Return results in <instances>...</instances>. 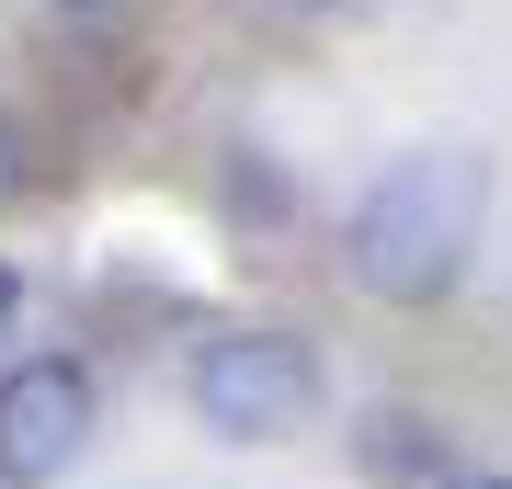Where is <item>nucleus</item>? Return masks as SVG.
<instances>
[{"mask_svg": "<svg viewBox=\"0 0 512 489\" xmlns=\"http://www.w3.org/2000/svg\"><path fill=\"white\" fill-rule=\"evenodd\" d=\"M92 455V376L69 353H23L0 376V478L12 489H46Z\"/></svg>", "mask_w": 512, "mask_h": 489, "instance_id": "nucleus-3", "label": "nucleus"}, {"mask_svg": "<svg viewBox=\"0 0 512 489\" xmlns=\"http://www.w3.org/2000/svg\"><path fill=\"white\" fill-rule=\"evenodd\" d=\"M296 12H353V0H296Z\"/></svg>", "mask_w": 512, "mask_h": 489, "instance_id": "nucleus-7", "label": "nucleus"}, {"mask_svg": "<svg viewBox=\"0 0 512 489\" xmlns=\"http://www.w3.org/2000/svg\"><path fill=\"white\" fill-rule=\"evenodd\" d=\"M444 489H512V478H490V467H478V478H444Z\"/></svg>", "mask_w": 512, "mask_h": 489, "instance_id": "nucleus-6", "label": "nucleus"}, {"mask_svg": "<svg viewBox=\"0 0 512 489\" xmlns=\"http://www.w3.org/2000/svg\"><path fill=\"white\" fill-rule=\"evenodd\" d=\"M421 467H433V433L410 410H376L365 421V478H421Z\"/></svg>", "mask_w": 512, "mask_h": 489, "instance_id": "nucleus-4", "label": "nucleus"}, {"mask_svg": "<svg viewBox=\"0 0 512 489\" xmlns=\"http://www.w3.org/2000/svg\"><path fill=\"white\" fill-rule=\"evenodd\" d=\"M12 319H23V273L0 262V342H12Z\"/></svg>", "mask_w": 512, "mask_h": 489, "instance_id": "nucleus-5", "label": "nucleus"}, {"mask_svg": "<svg viewBox=\"0 0 512 489\" xmlns=\"http://www.w3.org/2000/svg\"><path fill=\"white\" fill-rule=\"evenodd\" d=\"M478 217H490V160L478 148H410V160H387L353 194V228H342L353 285L387 296V308H433L478 251Z\"/></svg>", "mask_w": 512, "mask_h": 489, "instance_id": "nucleus-1", "label": "nucleus"}, {"mask_svg": "<svg viewBox=\"0 0 512 489\" xmlns=\"http://www.w3.org/2000/svg\"><path fill=\"white\" fill-rule=\"evenodd\" d=\"M69 12H103V0H69Z\"/></svg>", "mask_w": 512, "mask_h": 489, "instance_id": "nucleus-8", "label": "nucleus"}, {"mask_svg": "<svg viewBox=\"0 0 512 489\" xmlns=\"http://www.w3.org/2000/svg\"><path fill=\"white\" fill-rule=\"evenodd\" d=\"M194 410H205V433H228V444H274L296 433V421L319 410V353L296 342V330H262V319H239V330H205L194 342Z\"/></svg>", "mask_w": 512, "mask_h": 489, "instance_id": "nucleus-2", "label": "nucleus"}]
</instances>
